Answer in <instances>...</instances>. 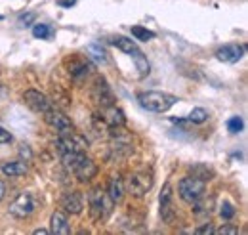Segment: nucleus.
Segmentation results:
<instances>
[{
  "label": "nucleus",
  "mask_w": 248,
  "mask_h": 235,
  "mask_svg": "<svg viewBox=\"0 0 248 235\" xmlns=\"http://www.w3.org/2000/svg\"><path fill=\"white\" fill-rule=\"evenodd\" d=\"M62 161L78 182H90L97 174V165L84 153H62Z\"/></svg>",
  "instance_id": "f257e3e1"
},
{
  "label": "nucleus",
  "mask_w": 248,
  "mask_h": 235,
  "mask_svg": "<svg viewBox=\"0 0 248 235\" xmlns=\"http://www.w3.org/2000/svg\"><path fill=\"white\" fill-rule=\"evenodd\" d=\"M138 101L147 111L166 113L178 101V98L172 96V94H168V92H155V90H151V92H140L138 94Z\"/></svg>",
  "instance_id": "f03ea898"
},
{
  "label": "nucleus",
  "mask_w": 248,
  "mask_h": 235,
  "mask_svg": "<svg viewBox=\"0 0 248 235\" xmlns=\"http://www.w3.org/2000/svg\"><path fill=\"white\" fill-rule=\"evenodd\" d=\"M113 201L107 195V191H103L101 187H93L88 193V206H90V216L95 222H103L111 216L113 212Z\"/></svg>",
  "instance_id": "7ed1b4c3"
},
{
  "label": "nucleus",
  "mask_w": 248,
  "mask_h": 235,
  "mask_svg": "<svg viewBox=\"0 0 248 235\" xmlns=\"http://www.w3.org/2000/svg\"><path fill=\"white\" fill-rule=\"evenodd\" d=\"M204 189H206V182H202L201 178L197 176H186L180 180L178 184V191H180V197L193 205L197 199L204 197Z\"/></svg>",
  "instance_id": "20e7f679"
},
{
  "label": "nucleus",
  "mask_w": 248,
  "mask_h": 235,
  "mask_svg": "<svg viewBox=\"0 0 248 235\" xmlns=\"http://www.w3.org/2000/svg\"><path fill=\"white\" fill-rule=\"evenodd\" d=\"M56 147L60 153H84L88 149V140L73 130L69 134H60V138L56 140Z\"/></svg>",
  "instance_id": "39448f33"
},
{
  "label": "nucleus",
  "mask_w": 248,
  "mask_h": 235,
  "mask_svg": "<svg viewBox=\"0 0 248 235\" xmlns=\"http://www.w3.org/2000/svg\"><path fill=\"white\" fill-rule=\"evenodd\" d=\"M126 187H128V191H130L134 197L141 199V197L153 187V174H151V172H145V170H143V172H134V174L128 176Z\"/></svg>",
  "instance_id": "423d86ee"
},
{
  "label": "nucleus",
  "mask_w": 248,
  "mask_h": 235,
  "mask_svg": "<svg viewBox=\"0 0 248 235\" xmlns=\"http://www.w3.org/2000/svg\"><path fill=\"white\" fill-rule=\"evenodd\" d=\"M36 210V199L32 193H19L17 199L10 205V214L16 218H27Z\"/></svg>",
  "instance_id": "0eeeda50"
},
{
  "label": "nucleus",
  "mask_w": 248,
  "mask_h": 235,
  "mask_svg": "<svg viewBox=\"0 0 248 235\" xmlns=\"http://www.w3.org/2000/svg\"><path fill=\"white\" fill-rule=\"evenodd\" d=\"M160 216L162 220L172 226L176 222V206H174V193H172V184L166 182L160 193Z\"/></svg>",
  "instance_id": "6e6552de"
},
{
  "label": "nucleus",
  "mask_w": 248,
  "mask_h": 235,
  "mask_svg": "<svg viewBox=\"0 0 248 235\" xmlns=\"http://www.w3.org/2000/svg\"><path fill=\"white\" fill-rule=\"evenodd\" d=\"M44 120L54 128V130H58L60 134H69V132H73L75 128H73V122L69 120V117L62 113L60 109H56V107H50L46 113H44Z\"/></svg>",
  "instance_id": "1a4fd4ad"
},
{
  "label": "nucleus",
  "mask_w": 248,
  "mask_h": 235,
  "mask_svg": "<svg viewBox=\"0 0 248 235\" xmlns=\"http://www.w3.org/2000/svg\"><path fill=\"white\" fill-rule=\"evenodd\" d=\"M23 101H25V105L29 109H32L34 113H42V115L52 107V101L42 92H38V90H25Z\"/></svg>",
  "instance_id": "9d476101"
},
{
  "label": "nucleus",
  "mask_w": 248,
  "mask_h": 235,
  "mask_svg": "<svg viewBox=\"0 0 248 235\" xmlns=\"http://www.w3.org/2000/svg\"><path fill=\"white\" fill-rule=\"evenodd\" d=\"M92 100L103 109V107H109V105H115V98H113V92L107 86L105 79H97L95 84L92 88Z\"/></svg>",
  "instance_id": "9b49d317"
},
{
  "label": "nucleus",
  "mask_w": 248,
  "mask_h": 235,
  "mask_svg": "<svg viewBox=\"0 0 248 235\" xmlns=\"http://www.w3.org/2000/svg\"><path fill=\"white\" fill-rule=\"evenodd\" d=\"M60 205L69 214H80L84 208V197L80 191H65L60 199Z\"/></svg>",
  "instance_id": "f8f14e48"
},
{
  "label": "nucleus",
  "mask_w": 248,
  "mask_h": 235,
  "mask_svg": "<svg viewBox=\"0 0 248 235\" xmlns=\"http://www.w3.org/2000/svg\"><path fill=\"white\" fill-rule=\"evenodd\" d=\"M216 56L223 63H237L245 56V46L243 44H225V46H221L217 50Z\"/></svg>",
  "instance_id": "ddd939ff"
},
{
  "label": "nucleus",
  "mask_w": 248,
  "mask_h": 235,
  "mask_svg": "<svg viewBox=\"0 0 248 235\" xmlns=\"http://www.w3.org/2000/svg\"><path fill=\"white\" fill-rule=\"evenodd\" d=\"M52 234L56 235H69L71 234V226H69V218L63 210H56L52 214Z\"/></svg>",
  "instance_id": "4468645a"
},
{
  "label": "nucleus",
  "mask_w": 248,
  "mask_h": 235,
  "mask_svg": "<svg viewBox=\"0 0 248 235\" xmlns=\"http://www.w3.org/2000/svg\"><path fill=\"white\" fill-rule=\"evenodd\" d=\"M92 71V65L82 58H73L69 61V75L73 79H84Z\"/></svg>",
  "instance_id": "2eb2a0df"
},
{
  "label": "nucleus",
  "mask_w": 248,
  "mask_h": 235,
  "mask_svg": "<svg viewBox=\"0 0 248 235\" xmlns=\"http://www.w3.org/2000/svg\"><path fill=\"white\" fill-rule=\"evenodd\" d=\"M103 122L107 126H124L126 117L123 109H119L117 105H109V107H103Z\"/></svg>",
  "instance_id": "dca6fc26"
},
{
  "label": "nucleus",
  "mask_w": 248,
  "mask_h": 235,
  "mask_svg": "<svg viewBox=\"0 0 248 235\" xmlns=\"http://www.w3.org/2000/svg\"><path fill=\"white\" fill-rule=\"evenodd\" d=\"M107 195L111 197L113 203H121L124 197V182L121 180V176H113L109 180L107 185Z\"/></svg>",
  "instance_id": "f3484780"
},
{
  "label": "nucleus",
  "mask_w": 248,
  "mask_h": 235,
  "mask_svg": "<svg viewBox=\"0 0 248 235\" xmlns=\"http://www.w3.org/2000/svg\"><path fill=\"white\" fill-rule=\"evenodd\" d=\"M0 168H2V172H4L6 176H10V178H19V176H23V174H27V165H25L23 161H8V163H4Z\"/></svg>",
  "instance_id": "a211bd4d"
},
{
  "label": "nucleus",
  "mask_w": 248,
  "mask_h": 235,
  "mask_svg": "<svg viewBox=\"0 0 248 235\" xmlns=\"http://www.w3.org/2000/svg\"><path fill=\"white\" fill-rule=\"evenodd\" d=\"M130 56L134 58V61H136V67H138V71H140V77L143 79V77H147L149 75V61H147V58L143 56V52L140 50V48H134L132 52H130Z\"/></svg>",
  "instance_id": "6ab92c4d"
},
{
  "label": "nucleus",
  "mask_w": 248,
  "mask_h": 235,
  "mask_svg": "<svg viewBox=\"0 0 248 235\" xmlns=\"http://www.w3.org/2000/svg\"><path fill=\"white\" fill-rule=\"evenodd\" d=\"M212 205H214V199H208V201H202V197L201 199H197L195 203H193V212L197 214V216H210V212H212Z\"/></svg>",
  "instance_id": "aec40b11"
},
{
  "label": "nucleus",
  "mask_w": 248,
  "mask_h": 235,
  "mask_svg": "<svg viewBox=\"0 0 248 235\" xmlns=\"http://www.w3.org/2000/svg\"><path fill=\"white\" fill-rule=\"evenodd\" d=\"M32 36H36L40 40H48V38L54 36V29L50 25H46V23H36L32 27Z\"/></svg>",
  "instance_id": "412c9836"
},
{
  "label": "nucleus",
  "mask_w": 248,
  "mask_h": 235,
  "mask_svg": "<svg viewBox=\"0 0 248 235\" xmlns=\"http://www.w3.org/2000/svg\"><path fill=\"white\" fill-rule=\"evenodd\" d=\"M130 31H132V36H134L136 40L147 42V40H153V38H155V33H153V31L145 29V27H141V25H134Z\"/></svg>",
  "instance_id": "4be33fe9"
},
{
  "label": "nucleus",
  "mask_w": 248,
  "mask_h": 235,
  "mask_svg": "<svg viewBox=\"0 0 248 235\" xmlns=\"http://www.w3.org/2000/svg\"><path fill=\"white\" fill-rule=\"evenodd\" d=\"M191 172H193V176L201 178L202 182H206V180H210V178L214 176V172H212L208 167H204V165H195V167H191Z\"/></svg>",
  "instance_id": "5701e85b"
},
{
  "label": "nucleus",
  "mask_w": 248,
  "mask_h": 235,
  "mask_svg": "<svg viewBox=\"0 0 248 235\" xmlns=\"http://www.w3.org/2000/svg\"><path fill=\"white\" fill-rule=\"evenodd\" d=\"M206 118H208V113H206V109H202V107H195V109L189 113V120L195 122V124H202Z\"/></svg>",
  "instance_id": "b1692460"
},
{
  "label": "nucleus",
  "mask_w": 248,
  "mask_h": 235,
  "mask_svg": "<svg viewBox=\"0 0 248 235\" xmlns=\"http://www.w3.org/2000/svg\"><path fill=\"white\" fill-rule=\"evenodd\" d=\"M227 128H229L231 134H239V132L245 128V122H243L241 117H231L227 120Z\"/></svg>",
  "instance_id": "393cba45"
},
{
  "label": "nucleus",
  "mask_w": 248,
  "mask_h": 235,
  "mask_svg": "<svg viewBox=\"0 0 248 235\" xmlns=\"http://www.w3.org/2000/svg\"><path fill=\"white\" fill-rule=\"evenodd\" d=\"M219 214H221L223 220H231L235 216V206L231 205V203H223V205L219 206Z\"/></svg>",
  "instance_id": "a878e982"
},
{
  "label": "nucleus",
  "mask_w": 248,
  "mask_h": 235,
  "mask_svg": "<svg viewBox=\"0 0 248 235\" xmlns=\"http://www.w3.org/2000/svg\"><path fill=\"white\" fill-rule=\"evenodd\" d=\"M214 234H217V235H239V230H237V228H233V226H221V228L214 230Z\"/></svg>",
  "instance_id": "bb28decb"
},
{
  "label": "nucleus",
  "mask_w": 248,
  "mask_h": 235,
  "mask_svg": "<svg viewBox=\"0 0 248 235\" xmlns=\"http://www.w3.org/2000/svg\"><path fill=\"white\" fill-rule=\"evenodd\" d=\"M88 50L93 54V59H95V61H101V63H105V61H107V58H105V52H103V50H97V46H95V44H92Z\"/></svg>",
  "instance_id": "cd10ccee"
},
{
  "label": "nucleus",
  "mask_w": 248,
  "mask_h": 235,
  "mask_svg": "<svg viewBox=\"0 0 248 235\" xmlns=\"http://www.w3.org/2000/svg\"><path fill=\"white\" fill-rule=\"evenodd\" d=\"M195 234H199V235L214 234V226H212V222H206V224H202V226H199V228L195 230Z\"/></svg>",
  "instance_id": "c85d7f7f"
},
{
  "label": "nucleus",
  "mask_w": 248,
  "mask_h": 235,
  "mask_svg": "<svg viewBox=\"0 0 248 235\" xmlns=\"http://www.w3.org/2000/svg\"><path fill=\"white\" fill-rule=\"evenodd\" d=\"M8 142H12V134L8 130L0 128V144H8Z\"/></svg>",
  "instance_id": "c756f323"
},
{
  "label": "nucleus",
  "mask_w": 248,
  "mask_h": 235,
  "mask_svg": "<svg viewBox=\"0 0 248 235\" xmlns=\"http://www.w3.org/2000/svg\"><path fill=\"white\" fill-rule=\"evenodd\" d=\"M58 4L63 6V8H71V6H75V4H77V0H58Z\"/></svg>",
  "instance_id": "7c9ffc66"
},
{
  "label": "nucleus",
  "mask_w": 248,
  "mask_h": 235,
  "mask_svg": "<svg viewBox=\"0 0 248 235\" xmlns=\"http://www.w3.org/2000/svg\"><path fill=\"white\" fill-rule=\"evenodd\" d=\"M32 19H34V14H29V16H23V17L19 19V23H31Z\"/></svg>",
  "instance_id": "2f4dec72"
},
{
  "label": "nucleus",
  "mask_w": 248,
  "mask_h": 235,
  "mask_svg": "<svg viewBox=\"0 0 248 235\" xmlns=\"http://www.w3.org/2000/svg\"><path fill=\"white\" fill-rule=\"evenodd\" d=\"M4 193H6V185H4V182L0 180V201L4 199Z\"/></svg>",
  "instance_id": "473e14b6"
},
{
  "label": "nucleus",
  "mask_w": 248,
  "mask_h": 235,
  "mask_svg": "<svg viewBox=\"0 0 248 235\" xmlns=\"http://www.w3.org/2000/svg\"><path fill=\"white\" fill-rule=\"evenodd\" d=\"M50 232L48 230H44V228H40V230H34V235H48Z\"/></svg>",
  "instance_id": "72a5a7b5"
}]
</instances>
